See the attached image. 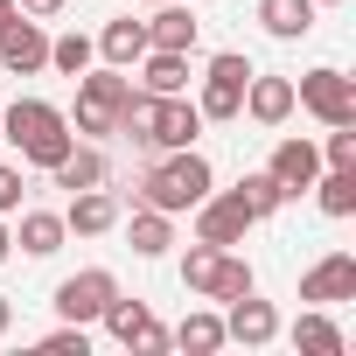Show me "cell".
Listing matches in <instances>:
<instances>
[{"label": "cell", "mask_w": 356, "mask_h": 356, "mask_svg": "<svg viewBox=\"0 0 356 356\" xmlns=\"http://www.w3.org/2000/svg\"><path fill=\"white\" fill-rule=\"evenodd\" d=\"M0 140L22 147V161H29V168H56V161L77 147L70 112H56L49 98H15L8 112H0Z\"/></svg>", "instance_id": "cell-1"}, {"label": "cell", "mask_w": 356, "mask_h": 356, "mask_svg": "<svg viewBox=\"0 0 356 356\" xmlns=\"http://www.w3.org/2000/svg\"><path fill=\"white\" fill-rule=\"evenodd\" d=\"M217 189V175H210V161L196 154V147H175V154H161L147 175H140V189H133V203H147V210H168V217H182V210H196L203 196Z\"/></svg>", "instance_id": "cell-2"}, {"label": "cell", "mask_w": 356, "mask_h": 356, "mask_svg": "<svg viewBox=\"0 0 356 356\" xmlns=\"http://www.w3.org/2000/svg\"><path fill=\"white\" fill-rule=\"evenodd\" d=\"M126 91H133V77L126 70H84L77 77V119H70V133H119V105H126Z\"/></svg>", "instance_id": "cell-3"}, {"label": "cell", "mask_w": 356, "mask_h": 356, "mask_svg": "<svg viewBox=\"0 0 356 356\" xmlns=\"http://www.w3.org/2000/svg\"><path fill=\"white\" fill-rule=\"evenodd\" d=\"M245 84H252V56L217 49L210 70H203V98H196V112H203V119H238V112H245Z\"/></svg>", "instance_id": "cell-4"}, {"label": "cell", "mask_w": 356, "mask_h": 356, "mask_svg": "<svg viewBox=\"0 0 356 356\" xmlns=\"http://www.w3.org/2000/svg\"><path fill=\"white\" fill-rule=\"evenodd\" d=\"M293 105H307L321 126H356V84H349L342 70H328V63L293 84Z\"/></svg>", "instance_id": "cell-5"}, {"label": "cell", "mask_w": 356, "mask_h": 356, "mask_svg": "<svg viewBox=\"0 0 356 356\" xmlns=\"http://www.w3.org/2000/svg\"><path fill=\"white\" fill-rule=\"evenodd\" d=\"M196 133H203V112L182 98V91H168V98H154V112H147V154H175V147H196Z\"/></svg>", "instance_id": "cell-6"}, {"label": "cell", "mask_w": 356, "mask_h": 356, "mask_svg": "<svg viewBox=\"0 0 356 356\" xmlns=\"http://www.w3.org/2000/svg\"><path fill=\"white\" fill-rule=\"evenodd\" d=\"M119 293V280L105 273V266H84V273H70L63 286H56V314L63 321H77V328H91L98 314H105V300Z\"/></svg>", "instance_id": "cell-7"}, {"label": "cell", "mask_w": 356, "mask_h": 356, "mask_svg": "<svg viewBox=\"0 0 356 356\" xmlns=\"http://www.w3.org/2000/svg\"><path fill=\"white\" fill-rule=\"evenodd\" d=\"M98 321L112 328V342H126V349H140V356H161V349H168V328L147 314V300H119V293H112Z\"/></svg>", "instance_id": "cell-8"}, {"label": "cell", "mask_w": 356, "mask_h": 356, "mask_svg": "<svg viewBox=\"0 0 356 356\" xmlns=\"http://www.w3.org/2000/svg\"><path fill=\"white\" fill-rule=\"evenodd\" d=\"M0 70H8V77H35V70H49V35H42V22L15 15L8 29H0Z\"/></svg>", "instance_id": "cell-9"}, {"label": "cell", "mask_w": 356, "mask_h": 356, "mask_svg": "<svg viewBox=\"0 0 356 356\" xmlns=\"http://www.w3.org/2000/svg\"><path fill=\"white\" fill-rule=\"evenodd\" d=\"M245 231H252V210H245L238 196H217V189H210V196L196 203V238H203V245L238 252V245H245Z\"/></svg>", "instance_id": "cell-10"}, {"label": "cell", "mask_w": 356, "mask_h": 356, "mask_svg": "<svg viewBox=\"0 0 356 356\" xmlns=\"http://www.w3.org/2000/svg\"><path fill=\"white\" fill-rule=\"evenodd\" d=\"M300 300H307V307L356 300V252H328L321 266H307V273H300Z\"/></svg>", "instance_id": "cell-11"}, {"label": "cell", "mask_w": 356, "mask_h": 356, "mask_svg": "<svg viewBox=\"0 0 356 356\" xmlns=\"http://www.w3.org/2000/svg\"><path fill=\"white\" fill-rule=\"evenodd\" d=\"M266 175H273L286 196H307V189H314V175H321V147H314V140H300V133H286V140L273 147Z\"/></svg>", "instance_id": "cell-12"}, {"label": "cell", "mask_w": 356, "mask_h": 356, "mask_svg": "<svg viewBox=\"0 0 356 356\" xmlns=\"http://www.w3.org/2000/svg\"><path fill=\"white\" fill-rule=\"evenodd\" d=\"M231 314H224V342H245V349H266L273 335H280V314H273V300H259V286L252 293H238V300H224Z\"/></svg>", "instance_id": "cell-13"}, {"label": "cell", "mask_w": 356, "mask_h": 356, "mask_svg": "<svg viewBox=\"0 0 356 356\" xmlns=\"http://www.w3.org/2000/svg\"><path fill=\"white\" fill-rule=\"evenodd\" d=\"M119 224V196L98 182V189H77L70 196V210H63V231H77V238H105Z\"/></svg>", "instance_id": "cell-14"}, {"label": "cell", "mask_w": 356, "mask_h": 356, "mask_svg": "<svg viewBox=\"0 0 356 356\" xmlns=\"http://www.w3.org/2000/svg\"><path fill=\"white\" fill-rule=\"evenodd\" d=\"M196 35H203V29H196V15L182 8V0H161L154 22H147V49H182V56H189Z\"/></svg>", "instance_id": "cell-15"}, {"label": "cell", "mask_w": 356, "mask_h": 356, "mask_svg": "<svg viewBox=\"0 0 356 356\" xmlns=\"http://www.w3.org/2000/svg\"><path fill=\"white\" fill-rule=\"evenodd\" d=\"M245 112H252L259 126H286V112H293V77H259V70H252Z\"/></svg>", "instance_id": "cell-16"}, {"label": "cell", "mask_w": 356, "mask_h": 356, "mask_svg": "<svg viewBox=\"0 0 356 356\" xmlns=\"http://www.w3.org/2000/svg\"><path fill=\"white\" fill-rule=\"evenodd\" d=\"M63 238H70V231H63V217H56V210H22V224H15V245H22L29 259H56V252H63Z\"/></svg>", "instance_id": "cell-17"}, {"label": "cell", "mask_w": 356, "mask_h": 356, "mask_svg": "<svg viewBox=\"0 0 356 356\" xmlns=\"http://www.w3.org/2000/svg\"><path fill=\"white\" fill-rule=\"evenodd\" d=\"M259 29L273 42H300L314 29V0H259Z\"/></svg>", "instance_id": "cell-18"}, {"label": "cell", "mask_w": 356, "mask_h": 356, "mask_svg": "<svg viewBox=\"0 0 356 356\" xmlns=\"http://www.w3.org/2000/svg\"><path fill=\"white\" fill-rule=\"evenodd\" d=\"M98 56H105L112 70H126V63H140V56H147V22H133V15H119V22H105V35H98Z\"/></svg>", "instance_id": "cell-19"}, {"label": "cell", "mask_w": 356, "mask_h": 356, "mask_svg": "<svg viewBox=\"0 0 356 356\" xmlns=\"http://www.w3.org/2000/svg\"><path fill=\"white\" fill-rule=\"evenodd\" d=\"M126 245H133L140 259H161V252L175 245V217H168V210H147V203H133V224H126Z\"/></svg>", "instance_id": "cell-20"}, {"label": "cell", "mask_w": 356, "mask_h": 356, "mask_svg": "<svg viewBox=\"0 0 356 356\" xmlns=\"http://www.w3.org/2000/svg\"><path fill=\"white\" fill-rule=\"evenodd\" d=\"M140 84H147L154 98L189 91V56H182V49H147V56H140Z\"/></svg>", "instance_id": "cell-21"}, {"label": "cell", "mask_w": 356, "mask_h": 356, "mask_svg": "<svg viewBox=\"0 0 356 356\" xmlns=\"http://www.w3.org/2000/svg\"><path fill=\"white\" fill-rule=\"evenodd\" d=\"M49 175H56V189H70V196H77V189H98V182H105V154H98V147H70Z\"/></svg>", "instance_id": "cell-22"}, {"label": "cell", "mask_w": 356, "mask_h": 356, "mask_svg": "<svg viewBox=\"0 0 356 356\" xmlns=\"http://www.w3.org/2000/svg\"><path fill=\"white\" fill-rule=\"evenodd\" d=\"M314 203H321V217H356V168H328V175H314Z\"/></svg>", "instance_id": "cell-23"}, {"label": "cell", "mask_w": 356, "mask_h": 356, "mask_svg": "<svg viewBox=\"0 0 356 356\" xmlns=\"http://www.w3.org/2000/svg\"><path fill=\"white\" fill-rule=\"evenodd\" d=\"M168 342H175V349H189V356H210V349H224V314L196 307V314H182V328H175Z\"/></svg>", "instance_id": "cell-24"}, {"label": "cell", "mask_w": 356, "mask_h": 356, "mask_svg": "<svg viewBox=\"0 0 356 356\" xmlns=\"http://www.w3.org/2000/svg\"><path fill=\"white\" fill-rule=\"evenodd\" d=\"M231 196H238V203L252 210V224H266V217H273V210L286 203V189L273 182V175H266V168H252V175H238V189H231Z\"/></svg>", "instance_id": "cell-25"}, {"label": "cell", "mask_w": 356, "mask_h": 356, "mask_svg": "<svg viewBox=\"0 0 356 356\" xmlns=\"http://www.w3.org/2000/svg\"><path fill=\"white\" fill-rule=\"evenodd\" d=\"M293 342H300L307 356H342V328H335L321 307H307V314L293 321Z\"/></svg>", "instance_id": "cell-26"}, {"label": "cell", "mask_w": 356, "mask_h": 356, "mask_svg": "<svg viewBox=\"0 0 356 356\" xmlns=\"http://www.w3.org/2000/svg\"><path fill=\"white\" fill-rule=\"evenodd\" d=\"M91 56H98V42H91V35H77V29L49 42V70H63V77H84V70H91Z\"/></svg>", "instance_id": "cell-27"}, {"label": "cell", "mask_w": 356, "mask_h": 356, "mask_svg": "<svg viewBox=\"0 0 356 356\" xmlns=\"http://www.w3.org/2000/svg\"><path fill=\"white\" fill-rule=\"evenodd\" d=\"M217 259H224V245H189V259H182V286L189 293H210V280H217Z\"/></svg>", "instance_id": "cell-28"}, {"label": "cell", "mask_w": 356, "mask_h": 356, "mask_svg": "<svg viewBox=\"0 0 356 356\" xmlns=\"http://www.w3.org/2000/svg\"><path fill=\"white\" fill-rule=\"evenodd\" d=\"M238 293H252V266H245L238 252H224V259H217V280H210L203 300H238Z\"/></svg>", "instance_id": "cell-29"}, {"label": "cell", "mask_w": 356, "mask_h": 356, "mask_svg": "<svg viewBox=\"0 0 356 356\" xmlns=\"http://www.w3.org/2000/svg\"><path fill=\"white\" fill-rule=\"evenodd\" d=\"M321 168H356V126H328V140H321Z\"/></svg>", "instance_id": "cell-30"}, {"label": "cell", "mask_w": 356, "mask_h": 356, "mask_svg": "<svg viewBox=\"0 0 356 356\" xmlns=\"http://www.w3.org/2000/svg\"><path fill=\"white\" fill-rule=\"evenodd\" d=\"M42 349H49V356H91V335H84L77 321H63L56 335H42Z\"/></svg>", "instance_id": "cell-31"}, {"label": "cell", "mask_w": 356, "mask_h": 356, "mask_svg": "<svg viewBox=\"0 0 356 356\" xmlns=\"http://www.w3.org/2000/svg\"><path fill=\"white\" fill-rule=\"evenodd\" d=\"M22 210V168H0V217Z\"/></svg>", "instance_id": "cell-32"}, {"label": "cell", "mask_w": 356, "mask_h": 356, "mask_svg": "<svg viewBox=\"0 0 356 356\" xmlns=\"http://www.w3.org/2000/svg\"><path fill=\"white\" fill-rule=\"evenodd\" d=\"M15 8H22L29 22H56V15H63V0H15Z\"/></svg>", "instance_id": "cell-33"}, {"label": "cell", "mask_w": 356, "mask_h": 356, "mask_svg": "<svg viewBox=\"0 0 356 356\" xmlns=\"http://www.w3.org/2000/svg\"><path fill=\"white\" fill-rule=\"evenodd\" d=\"M8 328H15V300H8V293H0V335H8Z\"/></svg>", "instance_id": "cell-34"}, {"label": "cell", "mask_w": 356, "mask_h": 356, "mask_svg": "<svg viewBox=\"0 0 356 356\" xmlns=\"http://www.w3.org/2000/svg\"><path fill=\"white\" fill-rule=\"evenodd\" d=\"M8 252H15V231H8V224H0V266H8Z\"/></svg>", "instance_id": "cell-35"}, {"label": "cell", "mask_w": 356, "mask_h": 356, "mask_svg": "<svg viewBox=\"0 0 356 356\" xmlns=\"http://www.w3.org/2000/svg\"><path fill=\"white\" fill-rule=\"evenodd\" d=\"M15 15H22V8H15V0H0V29H8V22H15Z\"/></svg>", "instance_id": "cell-36"}, {"label": "cell", "mask_w": 356, "mask_h": 356, "mask_svg": "<svg viewBox=\"0 0 356 356\" xmlns=\"http://www.w3.org/2000/svg\"><path fill=\"white\" fill-rule=\"evenodd\" d=\"M314 8H342V0H314Z\"/></svg>", "instance_id": "cell-37"}, {"label": "cell", "mask_w": 356, "mask_h": 356, "mask_svg": "<svg viewBox=\"0 0 356 356\" xmlns=\"http://www.w3.org/2000/svg\"><path fill=\"white\" fill-rule=\"evenodd\" d=\"M147 8H161V0H147Z\"/></svg>", "instance_id": "cell-38"}]
</instances>
